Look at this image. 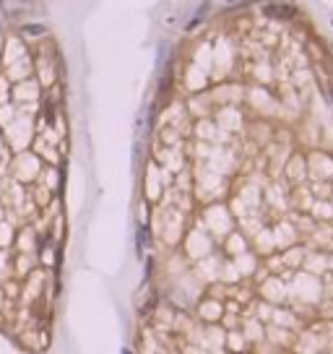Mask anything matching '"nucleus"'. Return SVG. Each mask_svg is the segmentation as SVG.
<instances>
[{
	"label": "nucleus",
	"instance_id": "obj_1",
	"mask_svg": "<svg viewBox=\"0 0 333 354\" xmlns=\"http://www.w3.org/2000/svg\"><path fill=\"white\" fill-rule=\"evenodd\" d=\"M266 11L274 13V16H294V8H284V5H281V8H276V5H268Z\"/></svg>",
	"mask_w": 333,
	"mask_h": 354
}]
</instances>
